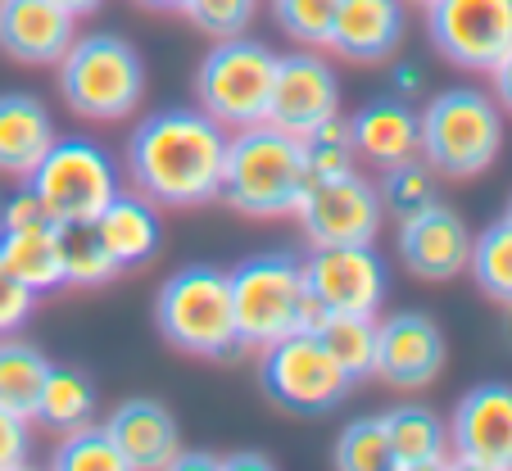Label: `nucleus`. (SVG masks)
<instances>
[{
	"label": "nucleus",
	"instance_id": "nucleus-1",
	"mask_svg": "<svg viewBox=\"0 0 512 471\" xmlns=\"http://www.w3.org/2000/svg\"><path fill=\"white\" fill-rule=\"evenodd\" d=\"M227 127L204 109H159L123 145L127 182L159 209H200L218 200L227 164Z\"/></svg>",
	"mask_w": 512,
	"mask_h": 471
},
{
	"label": "nucleus",
	"instance_id": "nucleus-2",
	"mask_svg": "<svg viewBox=\"0 0 512 471\" xmlns=\"http://www.w3.org/2000/svg\"><path fill=\"white\" fill-rule=\"evenodd\" d=\"M309 191V159L300 136L272 123L236 127L227 136V164L218 200L245 218H286Z\"/></svg>",
	"mask_w": 512,
	"mask_h": 471
},
{
	"label": "nucleus",
	"instance_id": "nucleus-3",
	"mask_svg": "<svg viewBox=\"0 0 512 471\" xmlns=\"http://www.w3.org/2000/svg\"><path fill=\"white\" fill-rule=\"evenodd\" d=\"M232 286V318L241 349H268L290 331L318 327V308L304 295L300 259L290 254H254L227 272Z\"/></svg>",
	"mask_w": 512,
	"mask_h": 471
},
{
	"label": "nucleus",
	"instance_id": "nucleus-4",
	"mask_svg": "<svg viewBox=\"0 0 512 471\" xmlns=\"http://www.w3.org/2000/svg\"><path fill=\"white\" fill-rule=\"evenodd\" d=\"M59 96L73 114L114 123L141 109L145 100V59L118 32H91L73 37V46L59 59Z\"/></svg>",
	"mask_w": 512,
	"mask_h": 471
},
{
	"label": "nucleus",
	"instance_id": "nucleus-5",
	"mask_svg": "<svg viewBox=\"0 0 512 471\" xmlns=\"http://www.w3.org/2000/svg\"><path fill=\"white\" fill-rule=\"evenodd\" d=\"M417 123H422V159L454 182L481 177L503 150V109L476 87H449L431 96Z\"/></svg>",
	"mask_w": 512,
	"mask_h": 471
},
{
	"label": "nucleus",
	"instance_id": "nucleus-6",
	"mask_svg": "<svg viewBox=\"0 0 512 471\" xmlns=\"http://www.w3.org/2000/svg\"><path fill=\"white\" fill-rule=\"evenodd\" d=\"M155 327L168 345L191 358H232L241 340H236L227 272L209 263L177 268L155 295Z\"/></svg>",
	"mask_w": 512,
	"mask_h": 471
},
{
	"label": "nucleus",
	"instance_id": "nucleus-7",
	"mask_svg": "<svg viewBox=\"0 0 512 471\" xmlns=\"http://www.w3.org/2000/svg\"><path fill=\"white\" fill-rule=\"evenodd\" d=\"M272 77H277V55L254 37H227L213 41V50L195 68V100L209 118L236 132L268 118Z\"/></svg>",
	"mask_w": 512,
	"mask_h": 471
},
{
	"label": "nucleus",
	"instance_id": "nucleus-8",
	"mask_svg": "<svg viewBox=\"0 0 512 471\" xmlns=\"http://www.w3.org/2000/svg\"><path fill=\"white\" fill-rule=\"evenodd\" d=\"M259 385L263 395L286 413L318 417L331 413L354 390V376L340 367V358L318 340V331H290L277 345L259 349Z\"/></svg>",
	"mask_w": 512,
	"mask_h": 471
},
{
	"label": "nucleus",
	"instance_id": "nucleus-9",
	"mask_svg": "<svg viewBox=\"0 0 512 471\" xmlns=\"http://www.w3.org/2000/svg\"><path fill=\"white\" fill-rule=\"evenodd\" d=\"M23 182L46 204L50 222H96V213L123 191L114 159L87 136H55Z\"/></svg>",
	"mask_w": 512,
	"mask_h": 471
},
{
	"label": "nucleus",
	"instance_id": "nucleus-10",
	"mask_svg": "<svg viewBox=\"0 0 512 471\" xmlns=\"http://www.w3.org/2000/svg\"><path fill=\"white\" fill-rule=\"evenodd\" d=\"M426 32L463 73H490L512 50V0H431Z\"/></svg>",
	"mask_w": 512,
	"mask_h": 471
},
{
	"label": "nucleus",
	"instance_id": "nucleus-11",
	"mask_svg": "<svg viewBox=\"0 0 512 471\" xmlns=\"http://www.w3.org/2000/svg\"><path fill=\"white\" fill-rule=\"evenodd\" d=\"M304 295L318 313H372L386 304L390 272L372 245H318L300 259Z\"/></svg>",
	"mask_w": 512,
	"mask_h": 471
},
{
	"label": "nucleus",
	"instance_id": "nucleus-12",
	"mask_svg": "<svg viewBox=\"0 0 512 471\" xmlns=\"http://www.w3.org/2000/svg\"><path fill=\"white\" fill-rule=\"evenodd\" d=\"M381 213L386 209H381L377 186L358 177L354 168V173L309 182L295 218H300L309 245L318 250V245H372L381 231Z\"/></svg>",
	"mask_w": 512,
	"mask_h": 471
},
{
	"label": "nucleus",
	"instance_id": "nucleus-13",
	"mask_svg": "<svg viewBox=\"0 0 512 471\" xmlns=\"http://www.w3.org/2000/svg\"><path fill=\"white\" fill-rule=\"evenodd\" d=\"M449 458L472 471H512V385L485 381L458 399L449 422Z\"/></svg>",
	"mask_w": 512,
	"mask_h": 471
},
{
	"label": "nucleus",
	"instance_id": "nucleus-14",
	"mask_svg": "<svg viewBox=\"0 0 512 471\" xmlns=\"http://www.w3.org/2000/svg\"><path fill=\"white\" fill-rule=\"evenodd\" d=\"M331 114H340V82L327 59L313 55V50L277 55V77H272L268 118H263V123H272L304 141V136L318 123H327Z\"/></svg>",
	"mask_w": 512,
	"mask_h": 471
},
{
	"label": "nucleus",
	"instance_id": "nucleus-15",
	"mask_svg": "<svg viewBox=\"0 0 512 471\" xmlns=\"http://www.w3.org/2000/svg\"><path fill=\"white\" fill-rule=\"evenodd\" d=\"M445 367V331L417 308L377 322V372L390 390H426Z\"/></svg>",
	"mask_w": 512,
	"mask_h": 471
},
{
	"label": "nucleus",
	"instance_id": "nucleus-16",
	"mask_svg": "<svg viewBox=\"0 0 512 471\" xmlns=\"http://www.w3.org/2000/svg\"><path fill=\"white\" fill-rule=\"evenodd\" d=\"M399 254L404 268L422 281H454L472 259V231L449 204H426L422 213L399 222Z\"/></svg>",
	"mask_w": 512,
	"mask_h": 471
},
{
	"label": "nucleus",
	"instance_id": "nucleus-17",
	"mask_svg": "<svg viewBox=\"0 0 512 471\" xmlns=\"http://www.w3.org/2000/svg\"><path fill=\"white\" fill-rule=\"evenodd\" d=\"M78 37V19L55 0H0V50L28 68L59 64Z\"/></svg>",
	"mask_w": 512,
	"mask_h": 471
},
{
	"label": "nucleus",
	"instance_id": "nucleus-18",
	"mask_svg": "<svg viewBox=\"0 0 512 471\" xmlns=\"http://www.w3.org/2000/svg\"><path fill=\"white\" fill-rule=\"evenodd\" d=\"M404 41V0H336L327 46L349 64H381Z\"/></svg>",
	"mask_w": 512,
	"mask_h": 471
},
{
	"label": "nucleus",
	"instance_id": "nucleus-19",
	"mask_svg": "<svg viewBox=\"0 0 512 471\" xmlns=\"http://www.w3.org/2000/svg\"><path fill=\"white\" fill-rule=\"evenodd\" d=\"M109 440L118 444L127 471H159L173 467V458L182 453V431L177 417L168 413L159 399H127L114 408V417L105 422Z\"/></svg>",
	"mask_w": 512,
	"mask_h": 471
},
{
	"label": "nucleus",
	"instance_id": "nucleus-20",
	"mask_svg": "<svg viewBox=\"0 0 512 471\" xmlns=\"http://www.w3.org/2000/svg\"><path fill=\"white\" fill-rule=\"evenodd\" d=\"M349 136H354V154L372 168H390L422 154V123L404 96L368 100L358 114H349Z\"/></svg>",
	"mask_w": 512,
	"mask_h": 471
},
{
	"label": "nucleus",
	"instance_id": "nucleus-21",
	"mask_svg": "<svg viewBox=\"0 0 512 471\" xmlns=\"http://www.w3.org/2000/svg\"><path fill=\"white\" fill-rule=\"evenodd\" d=\"M50 145H55L50 109L28 91H5L0 96V173L28 177Z\"/></svg>",
	"mask_w": 512,
	"mask_h": 471
},
{
	"label": "nucleus",
	"instance_id": "nucleus-22",
	"mask_svg": "<svg viewBox=\"0 0 512 471\" xmlns=\"http://www.w3.org/2000/svg\"><path fill=\"white\" fill-rule=\"evenodd\" d=\"M96 231L105 250L114 254L118 268H141L145 259H155L164 231H159V204H150L136 191H118L105 209L96 213Z\"/></svg>",
	"mask_w": 512,
	"mask_h": 471
},
{
	"label": "nucleus",
	"instance_id": "nucleus-23",
	"mask_svg": "<svg viewBox=\"0 0 512 471\" xmlns=\"http://www.w3.org/2000/svg\"><path fill=\"white\" fill-rule=\"evenodd\" d=\"M386 417L390 471H440L454 467L449 458V426L422 404H399Z\"/></svg>",
	"mask_w": 512,
	"mask_h": 471
},
{
	"label": "nucleus",
	"instance_id": "nucleus-24",
	"mask_svg": "<svg viewBox=\"0 0 512 471\" xmlns=\"http://www.w3.org/2000/svg\"><path fill=\"white\" fill-rule=\"evenodd\" d=\"M0 263L32 290V295H50L64 286V254H59V231L55 222L41 227H19L0 231Z\"/></svg>",
	"mask_w": 512,
	"mask_h": 471
},
{
	"label": "nucleus",
	"instance_id": "nucleus-25",
	"mask_svg": "<svg viewBox=\"0 0 512 471\" xmlns=\"http://www.w3.org/2000/svg\"><path fill=\"white\" fill-rule=\"evenodd\" d=\"M91 417H96V385H91V376L78 372V367H50L32 422L55 435H68L78 426H87Z\"/></svg>",
	"mask_w": 512,
	"mask_h": 471
},
{
	"label": "nucleus",
	"instance_id": "nucleus-26",
	"mask_svg": "<svg viewBox=\"0 0 512 471\" xmlns=\"http://www.w3.org/2000/svg\"><path fill=\"white\" fill-rule=\"evenodd\" d=\"M46 372L50 363L37 345H28L23 336H0V408H10V413L32 422Z\"/></svg>",
	"mask_w": 512,
	"mask_h": 471
},
{
	"label": "nucleus",
	"instance_id": "nucleus-27",
	"mask_svg": "<svg viewBox=\"0 0 512 471\" xmlns=\"http://www.w3.org/2000/svg\"><path fill=\"white\" fill-rule=\"evenodd\" d=\"M55 231H59V254H64V286L96 290L109 286L123 272L114 263V254L105 250V241H100L96 222H55Z\"/></svg>",
	"mask_w": 512,
	"mask_h": 471
},
{
	"label": "nucleus",
	"instance_id": "nucleus-28",
	"mask_svg": "<svg viewBox=\"0 0 512 471\" xmlns=\"http://www.w3.org/2000/svg\"><path fill=\"white\" fill-rule=\"evenodd\" d=\"M313 331L354 381L377 372V318L372 313H322Z\"/></svg>",
	"mask_w": 512,
	"mask_h": 471
},
{
	"label": "nucleus",
	"instance_id": "nucleus-29",
	"mask_svg": "<svg viewBox=\"0 0 512 471\" xmlns=\"http://www.w3.org/2000/svg\"><path fill=\"white\" fill-rule=\"evenodd\" d=\"M381 182H377V195H381V209L395 213L399 222L413 218V213H422L426 204L440 200V173H435L431 164H426L422 154H413V159H404V164H390L381 168Z\"/></svg>",
	"mask_w": 512,
	"mask_h": 471
},
{
	"label": "nucleus",
	"instance_id": "nucleus-30",
	"mask_svg": "<svg viewBox=\"0 0 512 471\" xmlns=\"http://www.w3.org/2000/svg\"><path fill=\"white\" fill-rule=\"evenodd\" d=\"M472 281L494 299V304L512 308V218L490 222L472 241V259H467Z\"/></svg>",
	"mask_w": 512,
	"mask_h": 471
},
{
	"label": "nucleus",
	"instance_id": "nucleus-31",
	"mask_svg": "<svg viewBox=\"0 0 512 471\" xmlns=\"http://www.w3.org/2000/svg\"><path fill=\"white\" fill-rule=\"evenodd\" d=\"M304 159H309V182L354 173L358 154H354V136H349V118L331 114L327 123L313 127V132L304 136Z\"/></svg>",
	"mask_w": 512,
	"mask_h": 471
},
{
	"label": "nucleus",
	"instance_id": "nucleus-32",
	"mask_svg": "<svg viewBox=\"0 0 512 471\" xmlns=\"http://www.w3.org/2000/svg\"><path fill=\"white\" fill-rule=\"evenodd\" d=\"M340 471H390V435L386 417H354L336 440Z\"/></svg>",
	"mask_w": 512,
	"mask_h": 471
},
{
	"label": "nucleus",
	"instance_id": "nucleus-33",
	"mask_svg": "<svg viewBox=\"0 0 512 471\" xmlns=\"http://www.w3.org/2000/svg\"><path fill=\"white\" fill-rule=\"evenodd\" d=\"M50 467H59V471H127L123 453H118V444L109 440V431L105 426H91V422L78 426V431H68L64 440H59Z\"/></svg>",
	"mask_w": 512,
	"mask_h": 471
},
{
	"label": "nucleus",
	"instance_id": "nucleus-34",
	"mask_svg": "<svg viewBox=\"0 0 512 471\" xmlns=\"http://www.w3.org/2000/svg\"><path fill=\"white\" fill-rule=\"evenodd\" d=\"M272 14H277V28L290 41L327 46L331 19H336V0H272Z\"/></svg>",
	"mask_w": 512,
	"mask_h": 471
},
{
	"label": "nucleus",
	"instance_id": "nucleus-35",
	"mask_svg": "<svg viewBox=\"0 0 512 471\" xmlns=\"http://www.w3.org/2000/svg\"><path fill=\"white\" fill-rule=\"evenodd\" d=\"M254 10H259V0H186L182 5L186 19L213 41L241 37L254 23Z\"/></svg>",
	"mask_w": 512,
	"mask_h": 471
},
{
	"label": "nucleus",
	"instance_id": "nucleus-36",
	"mask_svg": "<svg viewBox=\"0 0 512 471\" xmlns=\"http://www.w3.org/2000/svg\"><path fill=\"white\" fill-rule=\"evenodd\" d=\"M32 308H37V295L0 263V336H19L28 327Z\"/></svg>",
	"mask_w": 512,
	"mask_h": 471
},
{
	"label": "nucleus",
	"instance_id": "nucleus-37",
	"mask_svg": "<svg viewBox=\"0 0 512 471\" xmlns=\"http://www.w3.org/2000/svg\"><path fill=\"white\" fill-rule=\"evenodd\" d=\"M32 458V422L0 408V471H19Z\"/></svg>",
	"mask_w": 512,
	"mask_h": 471
},
{
	"label": "nucleus",
	"instance_id": "nucleus-38",
	"mask_svg": "<svg viewBox=\"0 0 512 471\" xmlns=\"http://www.w3.org/2000/svg\"><path fill=\"white\" fill-rule=\"evenodd\" d=\"M41 222H50L46 204L32 195V186H23V191H14L10 200L0 204V231H19V227H41Z\"/></svg>",
	"mask_w": 512,
	"mask_h": 471
},
{
	"label": "nucleus",
	"instance_id": "nucleus-39",
	"mask_svg": "<svg viewBox=\"0 0 512 471\" xmlns=\"http://www.w3.org/2000/svg\"><path fill=\"white\" fill-rule=\"evenodd\" d=\"M490 82H494V100H499V109L512 114V50L490 68Z\"/></svg>",
	"mask_w": 512,
	"mask_h": 471
},
{
	"label": "nucleus",
	"instance_id": "nucleus-40",
	"mask_svg": "<svg viewBox=\"0 0 512 471\" xmlns=\"http://www.w3.org/2000/svg\"><path fill=\"white\" fill-rule=\"evenodd\" d=\"M173 467H223V453H177Z\"/></svg>",
	"mask_w": 512,
	"mask_h": 471
},
{
	"label": "nucleus",
	"instance_id": "nucleus-41",
	"mask_svg": "<svg viewBox=\"0 0 512 471\" xmlns=\"http://www.w3.org/2000/svg\"><path fill=\"white\" fill-rule=\"evenodd\" d=\"M55 5H59V10H68L73 19H87V14H96L105 0H55Z\"/></svg>",
	"mask_w": 512,
	"mask_h": 471
},
{
	"label": "nucleus",
	"instance_id": "nucleus-42",
	"mask_svg": "<svg viewBox=\"0 0 512 471\" xmlns=\"http://www.w3.org/2000/svg\"><path fill=\"white\" fill-rule=\"evenodd\" d=\"M223 467H272V458H263V453H236V458H223Z\"/></svg>",
	"mask_w": 512,
	"mask_h": 471
},
{
	"label": "nucleus",
	"instance_id": "nucleus-43",
	"mask_svg": "<svg viewBox=\"0 0 512 471\" xmlns=\"http://www.w3.org/2000/svg\"><path fill=\"white\" fill-rule=\"evenodd\" d=\"M395 87H399V96L417 87V68H413V64H399V68H395Z\"/></svg>",
	"mask_w": 512,
	"mask_h": 471
},
{
	"label": "nucleus",
	"instance_id": "nucleus-44",
	"mask_svg": "<svg viewBox=\"0 0 512 471\" xmlns=\"http://www.w3.org/2000/svg\"><path fill=\"white\" fill-rule=\"evenodd\" d=\"M136 5H145V10H182L186 0H136Z\"/></svg>",
	"mask_w": 512,
	"mask_h": 471
},
{
	"label": "nucleus",
	"instance_id": "nucleus-45",
	"mask_svg": "<svg viewBox=\"0 0 512 471\" xmlns=\"http://www.w3.org/2000/svg\"><path fill=\"white\" fill-rule=\"evenodd\" d=\"M404 5H431V0H404Z\"/></svg>",
	"mask_w": 512,
	"mask_h": 471
},
{
	"label": "nucleus",
	"instance_id": "nucleus-46",
	"mask_svg": "<svg viewBox=\"0 0 512 471\" xmlns=\"http://www.w3.org/2000/svg\"><path fill=\"white\" fill-rule=\"evenodd\" d=\"M508 218H512V200H508Z\"/></svg>",
	"mask_w": 512,
	"mask_h": 471
}]
</instances>
